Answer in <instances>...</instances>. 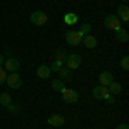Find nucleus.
Returning <instances> with one entry per match:
<instances>
[{
    "label": "nucleus",
    "mask_w": 129,
    "mask_h": 129,
    "mask_svg": "<svg viewBox=\"0 0 129 129\" xmlns=\"http://www.w3.org/2000/svg\"><path fill=\"white\" fill-rule=\"evenodd\" d=\"M31 22L36 24V26H45V24L48 22L47 12H43V10H35V12L31 14Z\"/></svg>",
    "instance_id": "nucleus-1"
},
{
    "label": "nucleus",
    "mask_w": 129,
    "mask_h": 129,
    "mask_svg": "<svg viewBox=\"0 0 129 129\" xmlns=\"http://www.w3.org/2000/svg\"><path fill=\"white\" fill-rule=\"evenodd\" d=\"M5 83L9 84V88L19 89L21 86H22V78H21L17 72H10V74H7V79H5Z\"/></svg>",
    "instance_id": "nucleus-2"
},
{
    "label": "nucleus",
    "mask_w": 129,
    "mask_h": 129,
    "mask_svg": "<svg viewBox=\"0 0 129 129\" xmlns=\"http://www.w3.org/2000/svg\"><path fill=\"white\" fill-rule=\"evenodd\" d=\"M60 93H62V100H64V102H67V103H76V102L79 100V93H78L76 89L64 88Z\"/></svg>",
    "instance_id": "nucleus-3"
},
{
    "label": "nucleus",
    "mask_w": 129,
    "mask_h": 129,
    "mask_svg": "<svg viewBox=\"0 0 129 129\" xmlns=\"http://www.w3.org/2000/svg\"><path fill=\"white\" fill-rule=\"evenodd\" d=\"M66 40H67V43H69L71 47H78L83 41V35H81L79 31H67L66 33Z\"/></svg>",
    "instance_id": "nucleus-4"
},
{
    "label": "nucleus",
    "mask_w": 129,
    "mask_h": 129,
    "mask_svg": "<svg viewBox=\"0 0 129 129\" xmlns=\"http://www.w3.org/2000/svg\"><path fill=\"white\" fill-rule=\"evenodd\" d=\"M105 28L107 29H114V31L120 29V19L117 16H114V14H109L105 17Z\"/></svg>",
    "instance_id": "nucleus-5"
},
{
    "label": "nucleus",
    "mask_w": 129,
    "mask_h": 129,
    "mask_svg": "<svg viewBox=\"0 0 129 129\" xmlns=\"http://www.w3.org/2000/svg\"><path fill=\"white\" fill-rule=\"evenodd\" d=\"M66 66H67L71 71L78 69L81 66V57L78 53H69V55H66Z\"/></svg>",
    "instance_id": "nucleus-6"
},
{
    "label": "nucleus",
    "mask_w": 129,
    "mask_h": 129,
    "mask_svg": "<svg viewBox=\"0 0 129 129\" xmlns=\"http://www.w3.org/2000/svg\"><path fill=\"white\" fill-rule=\"evenodd\" d=\"M21 67L19 60L17 59H7L5 60V64H4V69L9 71V72H17V69Z\"/></svg>",
    "instance_id": "nucleus-7"
},
{
    "label": "nucleus",
    "mask_w": 129,
    "mask_h": 129,
    "mask_svg": "<svg viewBox=\"0 0 129 129\" xmlns=\"http://www.w3.org/2000/svg\"><path fill=\"white\" fill-rule=\"evenodd\" d=\"M109 95V88L107 86H96L93 89V96L96 100H105V96Z\"/></svg>",
    "instance_id": "nucleus-8"
},
{
    "label": "nucleus",
    "mask_w": 129,
    "mask_h": 129,
    "mask_svg": "<svg viewBox=\"0 0 129 129\" xmlns=\"http://www.w3.org/2000/svg\"><path fill=\"white\" fill-rule=\"evenodd\" d=\"M86 48H95L96 45H98V41H96V38L93 36V35H84L83 36V41H81Z\"/></svg>",
    "instance_id": "nucleus-9"
},
{
    "label": "nucleus",
    "mask_w": 129,
    "mask_h": 129,
    "mask_svg": "<svg viewBox=\"0 0 129 129\" xmlns=\"http://www.w3.org/2000/svg\"><path fill=\"white\" fill-rule=\"evenodd\" d=\"M98 79H100V86H109L110 83L114 81V76L110 74L109 71H103V72L98 76Z\"/></svg>",
    "instance_id": "nucleus-10"
},
{
    "label": "nucleus",
    "mask_w": 129,
    "mask_h": 129,
    "mask_svg": "<svg viewBox=\"0 0 129 129\" xmlns=\"http://www.w3.org/2000/svg\"><path fill=\"white\" fill-rule=\"evenodd\" d=\"M36 74H38V78H41V79H48L50 76H52V71H50L48 66H38L36 67Z\"/></svg>",
    "instance_id": "nucleus-11"
},
{
    "label": "nucleus",
    "mask_w": 129,
    "mask_h": 129,
    "mask_svg": "<svg viewBox=\"0 0 129 129\" xmlns=\"http://www.w3.org/2000/svg\"><path fill=\"white\" fill-rule=\"evenodd\" d=\"M117 17H120L122 22H127V21H129V9H127V5H119V9H117Z\"/></svg>",
    "instance_id": "nucleus-12"
},
{
    "label": "nucleus",
    "mask_w": 129,
    "mask_h": 129,
    "mask_svg": "<svg viewBox=\"0 0 129 129\" xmlns=\"http://www.w3.org/2000/svg\"><path fill=\"white\" fill-rule=\"evenodd\" d=\"M64 122H66L64 115H59V114L52 115V117L48 119V124H50V126H55V127H59V126H64Z\"/></svg>",
    "instance_id": "nucleus-13"
},
{
    "label": "nucleus",
    "mask_w": 129,
    "mask_h": 129,
    "mask_svg": "<svg viewBox=\"0 0 129 129\" xmlns=\"http://www.w3.org/2000/svg\"><path fill=\"white\" fill-rule=\"evenodd\" d=\"M107 88H109V93H110V95H114V96H117L120 91H122V86H120V83H117V81H112Z\"/></svg>",
    "instance_id": "nucleus-14"
},
{
    "label": "nucleus",
    "mask_w": 129,
    "mask_h": 129,
    "mask_svg": "<svg viewBox=\"0 0 129 129\" xmlns=\"http://www.w3.org/2000/svg\"><path fill=\"white\" fill-rule=\"evenodd\" d=\"M115 38H117V41H120V43H126V41L129 40V33L120 28V29L115 31Z\"/></svg>",
    "instance_id": "nucleus-15"
},
{
    "label": "nucleus",
    "mask_w": 129,
    "mask_h": 129,
    "mask_svg": "<svg viewBox=\"0 0 129 129\" xmlns=\"http://www.w3.org/2000/svg\"><path fill=\"white\" fill-rule=\"evenodd\" d=\"M59 78H60L62 81L71 79V78H72V71H71L69 67H60V71H59Z\"/></svg>",
    "instance_id": "nucleus-16"
},
{
    "label": "nucleus",
    "mask_w": 129,
    "mask_h": 129,
    "mask_svg": "<svg viewBox=\"0 0 129 129\" xmlns=\"http://www.w3.org/2000/svg\"><path fill=\"white\" fill-rule=\"evenodd\" d=\"M52 88L55 89V91H62V89L66 88V84H64L62 79H53L52 81Z\"/></svg>",
    "instance_id": "nucleus-17"
},
{
    "label": "nucleus",
    "mask_w": 129,
    "mask_h": 129,
    "mask_svg": "<svg viewBox=\"0 0 129 129\" xmlns=\"http://www.w3.org/2000/svg\"><path fill=\"white\" fill-rule=\"evenodd\" d=\"M9 103H10V95L9 93H2V95H0V105L7 107Z\"/></svg>",
    "instance_id": "nucleus-18"
},
{
    "label": "nucleus",
    "mask_w": 129,
    "mask_h": 129,
    "mask_svg": "<svg viewBox=\"0 0 129 129\" xmlns=\"http://www.w3.org/2000/svg\"><path fill=\"white\" fill-rule=\"evenodd\" d=\"M55 60H57V62H62V64H64V62H66V53H64L62 50L55 52Z\"/></svg>",
    "instance_id": "nucleus-19"
},
{
    "label": "nucleus",
    "mask_w": 129,
    "mask_h": 129,
    "mask_svg": "<svg viewBox=\"0 0 129 129\" xmlns=\"http://www.w3.org/2000/svg\"><path fill=\"white\" fill-rule=\"evenodd\" d=\"M62 66H64L62 62H57V60H55V62H53V64L50 66V71H52V72H59V71H60V67H62Z\"/></svg>",
    "instance_id": "nucleus-20"
},
{
    "label": "nucleus",
    "mask_w": 129,
    "mask_h": 129,
    "mask_svg": "<svg viewBox=\"0 0 129 129\" xmlns=\"http://www.w3.org/2000/svg\"><path fill=\"white\" fill-rule=\"evenodd\" d=\"M120 67H122L124 71L129 69V57H127V55H124V57H122V60H120Z\"/></svg>",
    "instance_id": "nucleus-21"
},
{
    "label": "nucleus",
    "mask_w": 129,
    "mask_h": 129,
    "mask_svg": "<svg viewBox=\"0 0 129 129\" xmlns=\"http://www.w3.org/2000/svg\"><path fill=\"white\" fill-rule=\"evenodd\" d=\"M64 21H66V22H67V24H74V22H76V21H78V17H76V16H74V14H67V16H66V17H64Z\"/></svg>",
    "instance_id": "nucleus-22"
},
{
    "label": "nucleus",
    "mask_w": 129,
    "mask_h": 129,
    "mask_svg": "<svg viewBox=\"0 0 129 129\" xmlns=\"http://www.w3.org/2000/svg\"><path fill=\"white\" fill-rule=\"evenodd\" d=\"M89 31H91V24H83L81 29H79V33L84 36V35H89Z\"/></svg>",
    "instance_id": "nucleus-23"
},
{
    "label": "nucleus",
    "mask_w": 129,
    "mask_h": 129,
    "mask_svg": "<svg viewBox=\"0 0 129 129\" xmlns=\"http://www.w3.org/2000/svg\"><path fill=\"white\" fill-rule=\"evenodd\" d=\"M7 109H9L12 114H17V112H19V105H16V103H12V102H10L9 105H7Z\"/></svg>",
    "instance_id": "nucleus-24"
},
{
    "label": "nucleus",
    "mask_w": 129,
    "mask_h": 129,
    "mask_svg": "<svg viewBox=\"0 0 129 129\" xmlns=\"http://www.w3.org/2000/svg\"><path fill=\"white\" fill-rule=\"evenodd\" d=\"M5 79H7V71L0 67V83H5Z\"/></svg>",
    "instance_id": "nucleus-25"
},
{
    "label": "nucleus",
    "mask_w": 129,
    "mask_h": 129,
    "mask_svg": "<svg viewBox=\"0 0 129 129\" xmlns=\"http://www.w3.org/2000/svg\"><path fill=\"white\" fill-rule=\"evenodd\" d=\"M105 100H107V102H109V103H114V102H115V96H114V95H107V96H105Z\"/></svg>",
    "instance_id": "nucleus-26"
},
{
    "label": "nucleus",
    "mask_w": 129,
    "mask_h": 129,
    "mask_svg": "<svg viewBox=\"0 0 129 129\" xmlns=\"http://www.w3.org/2000/svg\"><path fill=\"white\" fill-rule=\"evenodd\" d=\"M115 129H129V126L126 124V122H122V124H119V126H117Z\"/></svg>",
    "instance_id": "nucleus-27"
},
{
    "label": "nucleus",
    "mask_w": 129,
    "mask_h": 129,
    "mask_svg": "<svg viewBox=\"0 0 129 129\" xmlns=\"http://www.w3.org/2000/svg\"><path fill=\"white\" fill-rule=\"evenodd\" d=\"M4 66V57H2V53H0V67Z\"/></svg>",
    "instance_id": "nucleus-28"
},
{
    "label": "nucleus",
    "mask_w": 129,
    "mask_h": 129,
    "mask_svg": "<svg viewBox=\"0 0 129 129\" xmlns=\"http://www.w3.org/2000/svg\"><path fill=\"white\" fill-rule=\"evenodd\" d=\"M122 2H124V4H126V2H127V0H122Z\"/></svg>",
    "instance_id": "nucleus-29"
}]
</instances>
